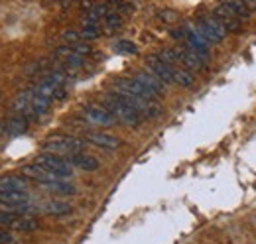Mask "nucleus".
I'll return each mask as SVG.
<instances>
[{
    "label": "nucleus",
    "mask_w": 256,
    "mask_h": 244,
    "mask_svg": "<svg viewBox=\"0 0 256 244\" xmlns=\"http://www.w3.org/2000/svg\"><path fill=\"white\" fill-rule=\"evenodd\" d=\"M100 102H102V106H106L114 116H116V120H120L122 124H126L130 128H136V126H140V122H142V114L128 102L124 96H120L118 92H102L100 94Z\"/></svg>",
    "instance_id": "f257e3e1"
},
{
    "label": "nucleus",
    "mask_w": 256,
    "mask_h": 244,
    "mask_svg": "<svg viewBox=\"0 0 256 244\" xmlns=\"http://www.w3.org/2000/svg\"><path fill=\"white\" fill-rule=\"evenodd\" d=\"M83 146H85V142H81L75 136L56 134V136H50L42 148H44V152L56 154V156H73V154L83 152Z\"/></svg>",
    "instance_id": "f03ea898"
},
{
    "label": "nucleus",
    "mask_w": 256,
    "mask_h": 244,
    "mask_svg": "<svg viewBox=\"0 0 256 244\" xmlns=\"http://www.w3.org/2000/svg\"><path fill=\"white\" fill-rule=\"evenodd\" d=\"M195 30L199 32L209 44H221L224 38H226V28L221 24V20L213 14V16H203L197 24H195Z\"/></svg>",
    "instance_id": "7ed1b4c3"
},
{
    "label": "nucleus",
    "mask_w": 256,
    "mask_h": 244,
    "mask_svg": "<svg viewBox=\"0 0 256 244\" xmlns=\"http://www.w3.org/2000/svg\"><path fill=\"white\" fill-rule=\"evenodd\" d=\"M38 164H42L44 168H48L50 172L58 174L60 178L64 180H69L73 176V164L64 160L62 156H56V154H50V152H42L38 158H36Z\"/></svg>",
    "instance_id": "20e7f679"
},
{
    "label": "nucleus",
    "mask_w": 256,
    "mask_h": 244,
    "mask_svg": "<svg viewBox=\"0 0 256 244\" xmlns=\"http://www.w3.org/2000/svg\"><path fill=\"white\" fill-rule=\"evenodd\" d=\"M28 203H30L28 191H0V205H4L6 209L26 213L30 211Z\"/></svg>",
    "instance_id": "39448f33"
},
{
    "label": "nucleus",
    "mask_w": 256,
    "mask_h": 244,
    "mask_svg": "<svg viewBox=\"0 0 256 244\" xmlns=\"http://www.w3.org/2000/svg\"><path fill=\"white\" fill-rule=\"evenodd\" d=\"M83 116L89 124H96V126H110L116 122V116L102 104H89L83 108Z\"/></svg>",
    "instance_id": "423d86ee"
},
{
    "label": "nucleus",
    "mask_w": 256,
    "mask_h": 244,
    "mask_svg": "<svg viewBox=\"0 0 256 244\" xmlns=\"http://www.w3.org/2000/svg\"><path fill=\"white\" fill-rule=\"evenodd\" d=\"M22 174H24V178L34 180V182L42 183V185H44V183H52V182H58V180H64V178H60L58 174L50 172L48 168H44V166L38 164V162L26 164V166L22 168Z\"/></svg>",
    "instance_id": "0eeeda50"
},
{
    "label": "nucleus",
    "mask_w": 256,
    "mask_h": 244,
    "mask_svg": "<svg viewBox=\"0 0 256 244\" xmlns=\"http://www.w3.org/2000/svg\"><path fill=\"white\" fill-rule=\"evenodd\" d=\"M215 16L221 20V24H223L226 32H232V34H238V32L242 30V20L226 6V2L221 0L217 6H215Z\"/></svg>",
    "instance_id": "6e6552de"
},
{
    "label": "nucleus",
    "mask_w": 256,
    "mask_h": 244,
    "mask_svg": "<svg viewBox=\"0 0 256 244\" xmlns=\"http://www.w3.org/2000/svg\"><path fill=\"white\" fill-rule=\"evenodd\" d=\"M134 79H136L144 89H148L154 96H156V94H164V91H166V83L162 81L154 71H150V69H140V71H136Z\"/></svg>",
    "instance_id": "1a4fd4ad"
},
{
    "label": "nucleus",
    "mask_w": 256,
    "mask_h": 244,
    "mask_svg": "<svg viewBox=\"0 0 256 244\" xmlns=\"http://www.w3.org/2000/svg\"><path fill=\"white\" fill-rule=\"evenodd\" d=\"M85 142L93 144L96 148H102V150H118L122 146L120 138L106 134V132H85Z\"/></svg>",
    "instance_id": "9d476101"
},
{
    "label": "nucleus",
    "mask_w": 256,
    "mask_h": 244,
    "mask_svg": "<svg viewBox=\"0 0 256 244\" xmlns=\"http://www.w3.org/2000/svg\"><path fill=\"white\" fill-rule=\"evenodd\" d=\"M146 65H148L150 71H154V73L160 77L166 85H168V83H174V65H170V63H166L164 60H160L158 54L148 56V58H146Z\"/></svg>",
    "instance_id": "9b49d317"
},
{
    "label": "nucleus",
    "mask_w": 256,
    "mask_h": 244,
    "mask_svg": "<svg viewBox=\"0 0 256 244\" xmlns=\"http://www.w3.org/2000/svg\"><path fill=\"white\" fill-rule=\"evenodd\" d=\"M58 60H60V63L64 65L65 69H69V71H73V69H81L83 67V56H79L71 46H60L58 50H56V54H54Z\"/></svg>",
    "instance_id": "f8f14e48"
},
{
    "label": "nucleus",
    "mask_w": 256,
    "mask_h": 244,
    "mask_svg": "<svg viewBox=\"0 0 256 244\" xmlns=\"http://www.w3.org/2000/svg\"><path fill=\"white\" fill-rule=\"evenodd\" d=\"M176 52H178L180 63H184L186 69H190V71H205V63L207 61L203 60L201 56H197L193 50H190V48H176Z\"/></svg>",
    "instance_id": "ddd939ff"
},
{
    "label": "nucleus",
    "mask_w": 256,
    "mask_h": 244,
    "mask_svg": "<svg viewBox=\"0 0 256 244\" xmlns=\"http://www.w3.org/2000/svg\"><path fill=\"white\" fill-rule=\"evenodd\" d=\"M50 106H52V98H50V96H44V94L34 91L30 112L26 114V118H40V116H44V114L50 110Z\"/></svg>",
    "instance_id": "4468645a"
},
{
    "label": "nucleus",
    "mask_w": 256,
    "mask_h": 244,
    "mask_svg": "<svg viewBox=\"0 0 256 244\" xmlns=\"http://www.w3.org/2000/svg\"><path fill=\"white\" fill-rule=\"evenodd\" d=\"M69 162L73 164V168H79V170H83V172H96V170H98L96 158L87 156V154H83V152L69 156Z\"/></svg>",
    "instance_id": "2eb2a0df"
},
{
    "label": "nucleus",
    "mask_w": 256,
    "mask_h": 244,
    "mask_svg": "<svg viewBox=\"0 0 256 244\" xmlns=\"http://www.w3.org/2000/svg\"><path fill=\"white\" fill-rule=\"evenodd\" d=\"M26 130H28V118L24 114H16V116H12V118L4 122V132L8 136H20Z\"/></svg>",
    "instance_id": "dca6fc26"
},
{
    "label": "nucleus",
    "mask_w": 256,
    "mask_h": 244,
    "mask_svg": "<svg viewBox=\"0 0 256 244\" xmlns=\"http://www.w3.org/2000/svg\"><path fill=\"white\" fill-rule=\"evenodd\" d=\"M0 191H28V178L4 176L0 178Z\"/></svg>",
    "instance_id": "f3484780"
},
{
    "label": "nucleus",
    "mask_w": 256,
    "mask_h": 244,
    "mask_svg": "<svg viewBox=\"0 0 256 244\" xmlns=\"http://www.w3.org/2000/svg\"><path fill=\"white\" fill-rule=\"evenodd\" d=\"M42 211L50 216H64V214L71 213V205L67 201H62V199H52V201L42 205Z\"/></svg>",
    "instance_id": "a211bd4d"
},
{
    "label": "nucleus",
    "mask_w": 256,
    "mask_h": 244,
    "mask_svg": "<svg viewBox=\"0 0 256 244\" xmlns=\"http://www.w3.org/2000/svg\"><path fill=\"white\" fill-rule=\"evenodd\" d=\"M44 189L54 193V195H62V197H67V195H75L77 189L75 185L67 182V180H58V182H52V183H44Z\"/></svg>",
    "instance_id": "6ab92c4d"
},
{
    "label": "nucleus",
    "mask_w": 256,
    "mask_h": 244,
    "mask_svg": "<svg viewBox=\"0 0 256 244\" xmlns=\"http://www.w3.org/2000/svg\"><path fill=\"white\" fill-rule=\"evenodd\" d=\"M32 94L34 89H28V91H22L12 102V108L16 110V114H28L30 112V104H32Z\"/></svg>",
    "instance_id": "aec40b11"
},
{
    "label": "nucleus",
    "mask_w": 256,
    "mask_h": 244,
    "mask_svg": "<svg viewBox=\"0 0 256 244\" xmlns=\"http://www.w3.org/2000/svg\"><path fill=\"white\" fill-rule=\"evenodd\" d=\"M120 26H122V14L120 12H108L104 18H102V30L106 36H112L116 30H120Z\"/></svg>",
    "instance_id": "412c9836"
},
{
    "label": "nucleus",
    "mask_w": 256,
    "mask_h": 244,
    "mask_svg": "<svg viewBox=\"0 0 256 244\" xmlns=\"http://www.w3.org/2000/svg\"><path fill=\"white\" fill-rule=\"evenodd\" d=\"M174 83L180 85V87H192L195 83V77L186 67H174Z\"/></svg>",
    "instance_id": "4be33fe9"
},
{
    "label": "nucleus",
    "mask_w": 256,
    "mask_h": 244,
    "mask_svg": "<svg viewBox=\"0 0 256 244\" xmlns=\"http://www.w3.org/2000/svg\"><path fill=\"white\" fill-rule=\"evenodd\" d=\"M10 228H14V230H22V232H30V230H36L38 228V220L32 218V216H18L14 222H10L8 224Z\"/></svg>",
    "instance_id": "5701e85b"
},
{
    "label": "nucleus",
    "mask_w": 256,
    "mask_h": 244,
    "mask_svg": "<svg viewBox=\"0 0 256 244\" xmlns=\"http://www.w3.org/2000/svg\"><path fill=\"white\" fill-rule=\"evenodd\" d=\"M226 2V6L240 18V20H248L250 18V10L242 4V0H224Z\"/></svg>",
    "instance_id": "b1692460"
},
{
    "label": "nucleus",
    "mask_w": 256,
    "mask_h": 244,
    "mask_svg": "<svg viewBox=\"0 0 256 244\" xmlns=\"http://www.w3.org/2000/svg\"><path fill=\"white\" fill-rule=\"evenodd\" d=\"M158 20L162 24H168V26H174L180 22V14L176 10H160L158 12Z\"/></svg>",
    "instance_id": "393cba45"
},
{
    "label": "nucleus",
    "mask_w": 256,
    "mask_h": 244,
    "mask_svg": "<svg viewBox=\"0 0 256 244\" xmlns=\"http://www.w3.org/2000/svg\"><path fill=\"white\" fill-rule=\"evenodd\" d=\"M81 38L85 42H91V40H96L100 38V26H87V24H81Z\"/></svg>",
    "instance_id": "a878e982"
},
{
    "label": "nucleus",
    "mask_w": 256,
    "mask_h": 244,
    "mask_svg": "<svg viewBox=\"0 0 256 244\" xmlns=\"http://www.w3.org/2000/svg\"><path fill=\"white\" fill-rule=\"evenodd\" d=\"M114 50L118 52V54H124V56H134L138 50H136V46L132 44V42H128V40H120V42H116L114 44Z\"/></svg>",
    "instance_id": "bb28decb"
},
{
    "label": "nucleus",
    "mask_w": 256,
    "mask_h": 244,
    "mask_svg": "<svg viewBox=\"0 0 256 244\" xmlns=\"http://www.w3.org/2000/svg\"><path fill=\"white\" fill-rule=\"evenodd\" d=\"M18 216H22V213H20V211L2 209V211H0V224H10V222H14Z\"/></svg>",
    "instance_id": "cd10ccee"
},
{
    "label": "nucleus",
    "mask_w": 256,
    "mask_h": 244,
    "mask_svg": "<svg viewBox=\"0 0 256 244\" xmlns=\"http://www.w3.org/2000/svg\"><path fill=\"white\" fill-rule=\"evenodd\" d=\"M62 38H64V42L67 46H73V44H79V42H85L83 38H81V34L75 30H64L62 32Z\"/></svg>",
    "instance_id": "c85d7f7f"
},
{
    "label": "nucleus",
    "mask_w": 256,
    "mask_h": 244,
    "mask_svg": "<svg viewBox=\"0 0 256 244\" xmlns=\"http://www.w3.org/2000/svg\"><path fill=\"white\" fill-rule=\"evenodd\" d=\"M158 56H160V60H164L166 63H170V65H174V67H176V63H180V58H178V52L176 50H162Z\"/></svg>",
    "instance_id": "c756f323"
},
{
    "label": "nucleus",
    "mask_w": 256,
    "mask_h": 244,
    "mask_svg": "<svg viewBox=\"0 0 256 244\" xmlns=\"http://www.w3.org/2000/svg\"><path fill=\"white\" fill-rule=\"evenodd\" d=\"M71 48H73V50H75V52H77L79 56H83V58H85V56H89V54L93 52V50H91V46H89V44H85V42H79V44H73Z\"/></svg>",
    "instance_id": "7c9ffc66"
},
{
    "label": "nucleus",
    "mask_w": 256,
    "mask_h": 244,
    "mask_svg": "<svg viewBox=\"0 0 256 244\" xmlns=\"http://www.w3.org/2000/svg\"><path fill=\"white\" fill-rule=\"evenodd\" d=\"M188 28H174V30L170 32V36L174 38V40H186L188 38Z\"/></svg>",
    "instance_id": "2f4dec72"
},
{
    "label": "nucleus",
    "mask_w": 256,
    "mask_h": 244,
    "mask_svg": "<svg viewBox=\"0 0 256 244\" xmlns=\"http://www.w3.org/2000/svg\"><path fill=\"white\" fill-rule=\"evenodd\" d=\"M12 242H14L12 232H8V230H0V244H12Z\"/></svg>",
    "instance_id": "473e14b6"
},
{
    "label": "nucleus",
    "mask_w": 256,
    "mask_h": 244,
    "mask_svg": "<svg viewBox=\"0 0 256 244\" xmlns=\"http://www.w3.org/2000/svg\"><path fill=\"white\" fill-rule=\"evenodd\" d=\"M242 4H244L250 12H256V0H242Z\"/></svg>",
    "instance_id": "72a5a7b5"
},
{
    "label": "nucleus",
    "mask_w": 256,
    "mask_h": 244,
    "mask_svg": "<svg viewBox=\"0 0 256 244\" xmlns=\"http://www.w3.org/2000/svg\"><path fill=\"white\" fill-rule=\"evenodd\" d=\"M108 2H110V4H112V6H120V4H122V2H124V0H108Z\"/></svg>",
    "instance_id": "f704fd0d"
},
{
    "label": "nucleus",
    "mask_w": 256,
    "mask_h": 244,
    "mask_svg": "<svg viewBox=\"0 0 256 244\" xmlns=\"http://www.w3.org/2000/svg\"><path fill=\"white\" fill-rule=\"evenodd\" d=\"M54 2H58V0H54Z\"/></svg>",
    "instance_id": "c9c22d12"
}]
</instances>
